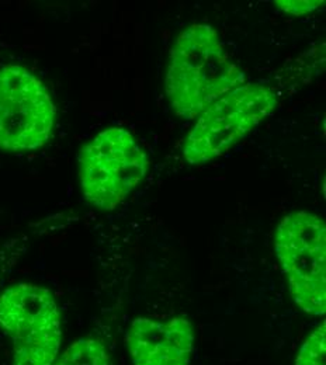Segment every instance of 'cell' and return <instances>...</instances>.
Returning <instances> with one entry per match:
<instances>
[{
	"mask_svg": "<svg viewBox=\"0 0 326 365\" xmlns=\"http://www.w3.org/2000/svg\"><path fill=\"white\" fill-rule=\"evenodd\" d=\"M245 83L217 30L205 23L185 29L172 46L165 81L173 111L194 120L215 100Z\"/></svg>",
	"mask_w": 326,
	"mask_h": 365,
	"instance_id": "1",
	"label": "cell"
},
{
	"mask_svg": "<svg viewBox=\"0 0 326 365\" xmlns=\"http://www.w3.org/2000/svg\"><path fill=\"white\" fill-rule=\"evenodd\" d=\"M52 365H111V361L101 340L82 337L72 343Z\"/></svg>",
	"mask_w": 326,
	"mask_h": 365,
	"instance_id": "8",
	"label": "cell"
},
{
	"mask_svg": "<svg viewBox=\"0 0 326 365\" xmlns=\"http://www.w3.org/2000/svg\"><path fill=\"white\" fill-rule=\"evenodd\" d=\"M133 365H190L194 329L186 318H137L127 331Z\"/></svg>",
	"mask_w": 326,
	"mask_h": 365,
	"instance_id": "7",
	"label": "cell"
},
{
	"mask_svg": "<svg viewBox=\"0 0 326 365\" xmlns=\"http://www.w3.org/2000/svg\"><path fill=\"white\" fill-rule=\"evenodd\" d=\"M277 93L259 83H243L205 108L188 134L183 156L203 165L224 155L252 133L277 107Z\"/></svg>",
	"mask_w": 326,
	"mask_h": 365,
	"instance_id": "2",
	"label": "cell"
},
{
	"mask_svg": "<svg viewBox=\"0 0 326 365\" xmlns=\"http://www.w3.org/2000/svg\"><path fill=\"white\" fill-rule=\"evenodd\" d=\"M148 158L134 135L120 127L107 128L83 146L79 178L85 200L96 208H117L145 179Z\"/></svg>",
	"mask_w": 326,
	"mask_h": 365,
	"instance_id": "3",
	"label": "cell"
},
{
	"mask_svg": "<svg viewBox=\"0 0 326 365\" xmlns=\"http://www.w3.org/2000/svg\"><path fill=\"white\" fill-rule=\"evenodd\" d=\"M325 360L326 330L322 323L302 343L295 365H325Z\"/></svg>",
	"mask_w": 326,
	"mask_h": 365,
	"instance_id": "9",
	"label": "cell"
},
{
	"mask_svg": "<svg viewBox=\"0 0 326 365\" xmlns=\"http://www.w3.org/2000/svg\"><path fill=\"white\" fill-rule=\"evenodd\" d=\"M0 327L13 344V365H52L62 343L61 312L52 292L14 284L0 294Z\"/></svg>",
	"mask_w": 326,
	"mask_h": 365,
	"instance_id": "5",
	"label": "cell"
},
{
	"mask_svg": "<svg viewBox=\"0 0 326 365\" xmlns=\"http://www.w3.org/2000/svg\"><path fill=\"white\" fill-rule=\"evenodd\" d=\"M56 107L47 86L21 65L0 68V149L29 152L49 140Z\"/></svg>",
	"mask_w": 326,
	"mask_h": 365,
	"instance_id": "6",
	"label": "cell"
},
{
	"mask_svg": "<svg viewBox=\"0 0 326 365\" xmlns=\"http://www.w3.org/2000/svg\"><path fill=\"white\" fill-rule=\"evenodd\" d=\"M275 250L294 302L311 317L325 315V221L310 211L285 215L276 229Z\"/></svg>",
	"mask_w": 326,
	"mask_h": 365,
	"instance_id": "4",
	"label": "cell"
},
{
	"mask_svg": "<svg viewBox=\"0 0 326 365\" xmlns=\"http://www.w3.org/2000/svg\"><path fill=\"white\" fill-rule=\"evenodd\" d=\"M277 7L281 9L285 13H290L292 16H304L310 11L317 10L321 4H324V1L320 0H304V1H298V0H277L276 1Z\"/></svg>",
	"mask_w": 326,
	"mask_h": 365,
	"instance_id": "10",
	"label": "cell"
}]
</instances>
